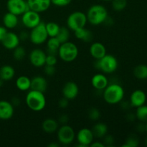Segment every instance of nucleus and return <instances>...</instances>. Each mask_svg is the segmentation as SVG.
I'll return each mask as SVG.
<instances>
[{"mask_svg":"<svg viewBox=\"0 0 147 147\" xmlns=\"http://www.w3.org/2000/svg\"><path fill=\"white\" fill-rule=\"evenodd\" d=\"M103 99L107 103L115 105L119 103L124 97V90L119 84L113 83L108 85L103 90Z\"/></svg>","mask_w":147,"mask_h":147,"instance_id":"nucleus-1","label":"nucleus"},{"mask_svg":"<svg viewBox=\"0 0 147 147\" xmlns=\"http://www.w3.org/2000/svg\"><path fill=\"white\" fill-rule=\"evenodd\" d=\"M27 107L33 111H41L45 108L46 98L44 93L31 90L27 93L25 98Z\"/></svg>","mask_w":147,"mask_h":147,"instance_id":"nucleus-2","label":"nucleus"},{"mask_svg":"<svg viewBox=\"0 0 147 147\" xmlns=\"http://www.w3.org/2000/svg\"><path fill=\"white\" fill-rule=\"evenodd\" d=\"M88 22L93 25H99L108 19V11L106 7L100 4H95L88 9L86 14Z\"/></svg>","mask_w":147,"mask_h":147,"instance_id":"nucleus-3","label":"nucleus"},{"mask_svg":"<svg viewBox=\"0 0 147 147\" xmlns=\"http://www.w3.org/2000/svg\"><path fill=\"white\" fill-rule=\"evenodd\" d=\"M78 53L77 46L72 42L67 41L60 45L57 54L63 61L71 63L77 58Z\"/></svg>","mask_w":147,"mask_h":147,"instance_id":"nucleus-4","label":"nucleus"},{"mask_svg":"<svg viewBox=\"0 0 147 147\" xmlns=\"http://www.w3.org/2000/svg\"><path fill=\"white\" fill-rule=\"evenodd\" d=\"M119 63L116 57L112 55L106 54L102 58L96 60V67L106 74L113 73L117 70Z\"/></svg>","mask_w":147,"mask_h":147,"instance_id":"nucleus-5","label":"nucleus"},{"mask_svg":"<svg viewBox=\"0 0 147 147\" xmlns=\"http://www.w3.org/2000/svg\"><path fill=\"white\" fill-rule=\"evenodd\" d=\"M29 37H30V41L36 45H42L45 42L48 38V34H47L45 27V23L41 22L36 27L31 29Z\"/></svg>","mask_w":147,"mask_h":147,"instance_id":"nucleus-6","label":"nucleus"},{"mask_svg":"<svg viewBox=\"0 0 147 147\" xmlns=\"http://www.w3.org/2000/svg\"><path fill=\"white\" fill-rule=\"evenodd\" d=\"M88 20L86 14L82 11H74L68 16L67 19V28L73 32L78 29L84 27Z\"/></svg>","mask_w":147,"mask_h":147,"instance_id":"nucleus-7","label":"nucleus"},{"mask_svg":"<svg viewBox=\"0 0 147 147\" xmlns=\"http://www.w3.org/2000/svg\"><path fill=\"white\" fill-rule=\"evenodd\" d=\"M57 139L63 145H69L76 139V133L73 128L67 124H63L57 129Z\"/></svg>","mask_w":147,"mask_h":147,"instance_id":"nucleus-8","label":"nucleus"},{"mask_svg":"<svg viewBox=\"0 0 147 147\" xmlns=\"http://www.w3.org/2000/svg\"><path fill=\"white\" fill-rule=\"evenodd\" d=\"M7 8L9 12L15 15H22L25 11L30 10L27 1L25 0H8Z\"/></svg>","mask_w":147,"mask_h":147,"instance_id":"nucleus-9","label":"nucleus"},{"mask_svg":"<svg viewBox=\"0 0 147 147\" xmlns=\"http://www.w3.org/2000/svg\"><path fill=\"white\" fill-rule=\"evenodd\" d=\"M22 22L24 26L28 29H32L41 22L40 13L30 9L25 11L22 17Z\"/></svg>","mask_w":147,"mask_h":147,"instance_id":"nucleus-10","label":"nucleus"},{"mask_svg":"<svg viewBox=\"0 0 147 147\" xmlns=\"http://www.w3.org/2000/svg\"><path fill=\"white\" fill-rule=\"evenodd\" d=\"M46 56L47 54L42 50L38 48L34 49L30 53L29 60L34 67H41L45 65Z\"/></svg>","mask_w":147,"mask_h":147,"instance_id":"nucleus-11","label":"nucleus"},{"mask_svg":"<svg viewBox=\"0 0 147 147\" xmlns=\"http://www.w3.org/2000/svg\"><path fill=\"white\" fill-rule=\"evenodd\" d=\"M78 142L80 146H88L91 144L94 139L91 129L88 128H83L78 132L76 136Z\"/></svg>","mask_w":147,"mask_h":147,"instance_id":"nucleus-12","label":"nucleus"},{"mask_svg":"<svg viewBox=\"0 0 147 147\" xmlns=\"http://www.w3.org/2000/svg\"><path fill=\"white\" fill-rule=\"evenodd\" d=\"M62 93H63V97L67 98V100H73L77 97L79 93L78 86L75 82H67L63 86Z\"/></svg>","mask_w":147,"mask_h":147,"instance_id":"nucleus-13","label":"nucleus"},{"mask_svg":"<svg viewBox=\"0 0 147 147\" xmlns=\"http://www.w3.org/2000/svg\"><path fill=\"white\" fill-rule=\"evenodd\" d=\"M30 9L41 13L47 11L51 5L50 0H27Z\"/></svg>","mask_w":147,"mask_h":147,"instance_id":"nucleus-14","label":"nucleus"},{"mask_svg":"<svg viewBox=\"0 0 147 147\" xmlns=\"http://www.w3.org/2000/svg\"><path fill=\"white\" fill-rule=\"evenodd\" d=\"M20 42V39L17 34L11 32H8L1 42L5 48L8 50H14L19 46Z\"/></svg>","mask_w":147,"mask_h":147,"instance_id":"nucleus-15","label":"nucleus"},{"mask_svg":"<svg viewBox=\"0 0 147 147\" xmlns=\"http://www.w3.org/2000/svg\"><path fill=\"white\" fill-rule=\"evenodd\" d=\"M14 106L11 102L7 100H0V119L9 120L14 115Z\"/></svg>","mask_w":147,"mask_h":147,"instance_id":"nucleus-16","label":"nucleus"},{"mask_svg":"<svg viewBox=\"0 0 147 147\" xmlns=\"http://www.w3.org/2000/svg\"><path fill=\"white\" fill-rule=\"evenodd\" d=\"M146 100V93L142 90H136L130 96V104L133 107H139L145 103Z\"/></svg>","mask_w":147,"mask_h":147,"instance_id":"nucleus-17","label":"nucleus"},{"mask_svg":"<svg viewBox=\"0 0 147 147\" xmlns=\"http://www.w3.org/2000/svg\"><path fill=\"white\" fill-rule=\"evenodd\" d=\"M91 84L96 90H104L109 85V80L105 75L98 73L94 75L91 79Z\"/></svg>","mask_w":147,"mask_h":147,"instance_id":"nucleus-18","label":"nucleus"},{"mask_svg":"<svg viewBox=\"0 0 147 147\" xmlns=\"http://www.w3.org/2000/svg\"><path fill=\"white\" fill-rule=\"evenodd\" d=\"M90 55L96 59V60L102 58L103 56L106 55V48L104 46V45L102 44L101 42H93L90 47Z\"/></svg>","mask_w":147,"mask_h":147,"instance_id":"nucleus-19","label":"nucleus"},{"mask_svg":"<svg viewBox=\"0 0 147 147\" xmlns=\"http://www.w3.org/2000/svg\"><path fill=\"white\" fill-rule=\"evenodd\" d=\"M47 82L42 76H35L31 80V86H30L31 90L45 93L47 90Z\"/></svg>","mask_w":147,"mask_h":147,"instance_id":"nucleus-20","label":"nucleus"},{"mask_svg":"<svg viewBox=\"0 0 147 147\" xmlns=\"http://www.w3.org/2000/svg\"><path fill=\"white\" fill-rule=\"evenodd\" d=\"M94 138L102 139L108 134V126L104 123H97L91 129Z\"/></svg>","mask_w":147,"mask_h":147,"instance_id":"nucleus-21","label":"nucleus"},{"mask_svg":"<svg viewBox=\"0 0 147 147\" xmlns=\"http://www.w3.org/2000/svg\"><path fill=\"white\" fill-rule=\"evenodd\" d=\"M18 17L11 12H7L3 17V23L7 29H13L18 24Z\"/></svg>","mask_w":147,"mask_h":147,"instance_id":"nucleus-22","label":"nucleus"},{"mask_svg":"<svg viewBox=\"0 0 147 147\" xmlns=\"http://www.w3.org/2000/svg\"><path fill=\"white\" fill-rule=\"evenodd\" d=\"M15 75V70L14 67L9 65H5L0 67V78L4 81H8L11 80Z\"/></svg>","mask_w":147,"mask_h":147,"instance_id":"nucleus-23","label":"nucleus"},{"mask_svg":"<svg viewBox=\"0 0 147 147\" xmlns=\"http://www.w3.org/2000/svg\"><path fill=\"white\" fill-rule=\"evenodd\" d=\"M42 129L47 134H53L58 129V123L53 119H47L42 123Z\"/></svg>","mask_w":147,"mask_h":147,"instance_id":"nucleus-24","label":"nucleus"},{"mask_svg":"<svg viewBox=\"0 0 147 147\" xmlns=\"http://www.w3.org/2000/svg\"><path fill=\"white\" fill-rule=\"evenodd\" d=\"M74 33L76 38L83 42H88L91 41L92 39H93L92 32L86 29L85 27L76 30V31H74Z\"/></svg>","mask_w":147,"mask_h":147,"instance_id":"nucleus-25","label":"nucleus"},{"mask_svg":"<svg viewBox=\"0 0 147 147\" xmlns=\"http://www.w3.org/2000/svg\"><path fill=\"white\" fill-rule=\"evenodd\" d=\"M61 43L60 42L57 38L56 37H50L47 42V54L55 55L58 52V49L60 47Z\"/></svg>","mask_w":147,"mask_h":147,"instance_id":"nucleus-26","label":"nucleus"},{"mask_svg":"<svg viewBox=\"0 0 147 147\" xmlns=\"http://www.w3.org/2000/svg\"><path fill=\"white\" fill-rule=\"evenodd\" d=\"M30 86H31V79L27 76H20L16 80V86L21 91H27L30 90Z\"/></svg>","mask_w":147,"mask_h":147,"instance_id":"nucleus-27","label":"nucleus"},{"mask_svg":"<svg viewBox=\"0 0 147 147\" xmlns=\"http://www.w3.org/2000/svg\"><path fill=\"white\" fill-rule=\"evenodd\" d=\"M134 75L139 80L147 79V65H139L135 67L134 70Z\"/></svg>","mask_w":147,"mask_h":147,"instance_id":"nucleus-28","label":"nucleus"},{"mask_svg":"<svg viewBox=\"0 0 147 147\" xmlns=\"http://www.w3.org/2000/svg\"><path fill=\"white\" fill-rule=\"evenodd\" d=\"M45 27L48 37H56L60 29L59 24L55 22H50L45 24Z\"/></svg>","mask_w":147,"mask_h":147,"instance_id":"nucleus-29","label":"nucleus"},{"mask_svg":"<svg viewBox=\"0 0 147 147\" xmlns=\"http://www.w3.org/2000/svg\"><path fill=\"white\" fill-rule=\"evenodd\" d=\"M136 117L142 122H147V106L144 104L137 107Z\"/></svg>","mask_w":147,"mask_h":147,"instance_id":"nucleus-30","label":"nucleus"},{"mask_svg":"<svg viewBox=\"0 0 147 147\" xmlns=\"http://www.w3.org/2000/svg\"><path fill=\"white\" fill-rule=\"evenodd\" d=\"M56 37H57V40L60 41L61 44L68 41L69 38H70V32H69L68 29L67 27H60V31H59L58 34L56 36Z\"/></svg>","mask_w":147,"mask_h":147,"instance_id":"nucleus-31","label":"nucleus"},{"mask_svg":"<svg viewBox=\"0 0 147 147\" xmlns=\"http://www.w3.org/2000/svg\"><path fill=\"white\" fill-rule=\"evenodd\" d=\"M26 55L25 49L21 46H17L14 49L13 52V57L16 60H22L24 58Z\"/></svg>","mask_w":147,"mask_h":147,"instance_id":"nucleus-32","label":"nucleus"},{"mask_svg":"<svg viewBox=\"0 0 147 147\" xmlns=\"http://www.w3.org/2000/svg\"><path fill=\"white\" fill-rule=\"evenodd\" d=\"M112 7L116 11H121L126 8L127 0H112Z\"/></svg>","mask_w":147,"mask_h":147,"instance_id":"nucleus-33","label":"nucleus"},{"mask_svg":"<svg viewBox=\"0 0 147 147\" xmlns=\"http://www.w3.org/2000/svg\"><path fill=\"white\" fill-rule=\"evenodd\" d=\"M139 144V140L136 135H131L126 139V144L122 145V146L126 147H136Z\"/></svg>","mask_w":147,"mask_h":147,"instance_id":"nucleus-34","label":"nucleus"},{"mask_svg":"<svg viewBox=\"0 0 147 147\" xmlns=\"http://www.w3.org/2000/svg\"><path fill=\"white\" fill-rule=\"evenodd\" d=\"M88 117L93 121L98 120L100 117V113L96 108H91L88 111Z\"/></svg>","mask_w":147,"mask_h":147,"instance_id":"nucleus-35","label":"nucleus"},{"mask_svg":"<svg viewBox=\"0 0 147 147\" xmlns=\"http://www.w3.org/2000/svg\"><path fill=\"white\" fill-rule=\"evenodd\" d=\"M57 57H56V56L55 55H47V56H46L45 65H55L57 64Z\"/></svg>","mask_w":147,"mask_h":147,"instance_id":"nucleus-36","label":"nucleus"},{"mask_svg":"<svg viewBox=\"0 0 147 147\" xmlns=\"http://www.w3.org/2000/svg\"><path fill=\"white\" fill-rule=\"evenodd\" d=\"M51 4L57 6V7H65L70 4L72 0H50Z\"/></svg>","mask_w":147,"mask_h":147,"instance_id":"nucleus-37","label":"nucleus"},{"mask_svg":"<svg viewBox=\"0 0 147 147\" xmlns=\"http://www.w3.org/2000/svg\"><path fill=\"white\" fill-rule=\"evenodd\" d=\"M44 72L47 76H52L55 73L56 69L55 65H45Z\"/></svg>","mask_w":147,"mask_h":147,"instance_id":"nucleus-38","label":"nucleus"},{"mask_svg":"<svg viewBox=\"0 0 147 147\" xmlns=\"http://www.w3.org/2000/svg\"><path fill=\"white\" fill-rule=\"evenodd\" d=\"M103 138H104V143L103 144H104L105 146H106V145H107V146H110V145L113 144L114 139H113V138L112 137V136L106 134Z\"/></svg>","mask_w":147,"mask_h":147,"instance_id":"nucleus-39","label":"nucleus"},{"mask_svg":"<svg viewBox=\"0 0 147 147\" xmlns=\"http://www.w3.org/2000/svg\"><path fill=\"white\" fill-rule=\"evenodd\" d=\"M68 101L69 100H67V98L63 97V98H61L59 100V106H60V108H62V109H65V108L68 106Z\"/></svg>","mask_w":147,"mask_h":147,"instance_id":"nucleus-40","label":"nucleus"},{"mask_svg":"<svg viewBox=\"0 0 147 147\" xmlns=\"http://www.w3.org/2000/svg\"><path fill=\"white\" fill-rule=\"evenodd\" d=\"M7 32H8V31H7V28L5 27L0 26V42H1V40L4 39V37H5Z\"/></svg>","mask_w":147,"mask_h":147,"instance_id":"nucleus-41","label":"nucleus"},{"mask_svg":"<svg viewBox=\"0 0 147 147\" xmlns=\"http://www.w3.org/2000/svg\"><path fill=\"white\" fill-rule=\"evenodd\" d=\"M59 120H60V123H62L63 124H66V123L68 121V116H66V115H63V116H60Z\"/></svg>","mask_w":147,"mask_h":147,"instance_id":"nucleus-42","label":"nucleus"},{"mask_svg":"<svg viewBox=\"0 0 147 147\" xmlns=\"http://www.w3.org/2000/svg\"><path fill=\"white\" fill-rule=\"evenodd\" d=\"M90 146L92 147H105L104 144L101 143V142H93Z\"/></svg>","mask_w":147,"mask_h":147,"instance_id":"nucleus-43","label":"nucleus"},{"mask_svg":"<svg viewBox=\"0 0 147 147\" xmlns=\"http://www.w3.org/2000/svg\"><path fill=\"white\" fill-rule=\"evenodd\" d=\"M137 129H138V131L140 132L146 131V124H144V123H140V124L138 126Z\"/></svg>","mask_w":147,"mask_h":147,"instance_id":"nucleus-44","label":"nucleus"},{"mask_svg":"<svg viewBox=\"0 0 147 147\" xmlns=\"http://www.w3.org/2000/svg\"><path fill=\"white\" fill-rule=\"evenodd\" d=\"M27 37H28V34L26 33V32H22L21 34H20V36H19L20 39L22 40H25L27 38Z\"/></svg>","mask_w":147,"mask_h":147,"instance_id":"nucleus-45","label":"nucleus"},{"mask_svg":"<svg viewBox=\"0 0 147 147\" xmlns=\"http://www.w3.org/2000/svg\"><path fill=\"white\" fill-rule=\"evenodd\" d=\"M49 146H53V147H56V146H58V144H52L49 145Z\"/></svg>","mask_w":147,"mask_h":147,"instance_id":"nucleus-46","label":"nucleus"},{"mask_svg":"<svg viewBox=\"0 0 147 147\" xmlns=\"http://www.w3.org/2000/svg\"><path fill=\"white\" fill-rule=\"evenodd\" d=\"M3 83H4V80L0 78V87H1L3 86Z\"/></svg>","mask_w":147,"mask_h":147,"instance_id":"nucleus-47","label":"nucleus"},{"mask_svg":"<svg viewBox=\"0 0 147 147\" xmlns=\"http://www.w3.org/2000/svg\"><path fill=\"white\" fill-rule=\"evenodd\" d=\"M145 145L147 146V138L146 139V140H145Z\"/></svg>","mask_w":147,"mask_h":147,"instance_id":"nucleus-48","label":"nucleus"},{"mask_svg":"<svg viewBox=\"0 0 147 147\" xmlns=\"http://www.w3.org/2000/svg\"><path fill=\"white\" fill-rule=\"evenodd\" d=\"M103 1H112V0H103Z\"/></svg>","mask_w":147,"mask_h":147,"instance_id":"nucleus-49","label":"nucleus"},{"mask_svg":"<svg viewBox=\"0 0 147 147\" xmlns=\"http://www.w3.org/2000/svg\"><path fill=\"white\" fill-rule=\"evenodd\" d=\"M146 131L147 133V122H146Z\"/></svg>","mask_w":147,"mask_h":147,"instance_id":"nucleus-50","label":"nucleus"}]
</instances>
